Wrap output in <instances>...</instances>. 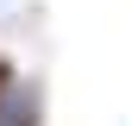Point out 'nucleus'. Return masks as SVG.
I'll list each match as a JSON object with an SVG mask.
<instances>
[{"label":"nucleus","instance_id":"obj_1","mask_svg":"<svg viewBox=\"0 0 132 126\" xmlns=\"http://www.w3.org/2000/svg\"><path fill=\"white\" fill-rule=\"evenodd\" d=\"M13 88H19V69H13V63H6V57H0V101H6V94H13Z\"/></svg>","mask_w":132,"mask_h":126}]
</instances>
